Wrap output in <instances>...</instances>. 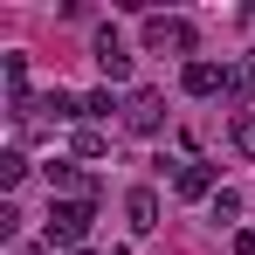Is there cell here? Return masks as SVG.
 I'll list each match as a JSON object with an SVG mask.
<instances>
[{
    "instance_id": "2e32d148",
    "label": "cell",
    "mask_w": 255,
    "mask_h": 255,
    "mask_svg": "<svg viewBox=\"0 0 255 255\" xmlns=\"http://www.w3.org/2000/svg\"><path fill=\"white\" fill-rule=\"evenodd\" d=\"M118 104H111V90H97V97H83V118H111Z\"/></svg>"
},
{
    "instance_id": "9a60e30c",
    "label": "cell",
    "mask_w": 255,
    "mask_h": 255,
    "mask_svg": "<svg viewBox=\"0 0 255 255\" xmlns=\"http://www.w3.org/2000/svg\"><path fill=\"white\" fill-rule=\"evenodd\" d=\"M249 90H255V55L235 69V76H228V97H249Z\"/></svg>"
},
{
    "instance_id": "ba28073f",
    "label": "cell",
    "mask_w": 255,
    "mask_h": 255,
    "mask_svg": "<svg viewBox=\"0 0 255 255\" xmlns=\"http://www.w3.org/2000/svg\"><path fill=\"white\" fill-rule=\"evenodd\" d=\"M228 76H235V69H221V62H207V55H193V62L179 69L186 97H214V90H228Z\"/></svg>"
},
{
    "instance_id": "52a82bcc",
    "label": "cell",
    "mask_w": 255,
    "mask_h": 255,
    "mask_svg": "<svg viewBox=\"0 0 255 255\" xmlns=\"http://www.w3.org/2000/svg\"><path fill=\"white\" fill-rule=\"evenodd\" d=\"M90 55H97V69H104L111 83H125V76H131V55H125V42H118V28H97Z\"/></svg>"
},
{
    "instance_id": "3957f363",
    "label": "cell",
    "mask_w": 255,
    "mask_h": 255,
    "mask_svg": "<svg viewBox=\"0 0 255 255\" xmlns=\"http://www.w3.org/2000/svg\"><path fill=\"white\" fill-rule=\"evenodd\" d=\"M0 76H7V118H21V125H28V118L42 111V104L28 97V55H0Z\"/></svg>"
},
{
    "instance_id": "6da1fadb",
    "label": "cell",
    "mask_w": 255,
    "mask_h": 255,
    "mask_svg": "<svg viewBox=\"0 0 255 255\" xmlns=\"http://www.w3.org/2000/svg\"><path fill=\"white\" fill-rule=\"evenodd\" d=\"M90 221H97V200H55V207H48V249L76 255L83 235H90Z\"/></svg>"
},
{
    "instance_id": "ffe728a7",
    "label": "cell",
    "mask_w": 255,
    "mask_h": 255,
    "mask_svg": "<svg viewBox=\"0 0 255 255\" xmlns=\"http://www.w3.org/2000/svg\"><path fill=\"white\" fill-rule=\"evenodd\" d=\"M76 255H90V249H76Z\"/></svg>"
},
{
    "instance_id": "4fadbf2b",
    "label": "cell",
    "mask_w": 255,
    "mask_h": 255,
    "mask_svg": "<svg viewBox=\"0 0 255 255\" xmlns=\"http://www.w3.org/2000/svg\"><path fill=\"white\" fill-rule=\"evenodd\" d=\"M28 179V159L21 152H0V186H21Z\"/></svg>"
},
{
    "instance_id": "8992f818",
    "label": "cell",
    "mask_w": 255,
    "mask_h": 255,
    "mask_svg": "<svg viewBox=\"0 0 255 255\" xmlns=\"http://www.w3.org/2000/svg\"><path fill=\"white\" fill-rule=\"evenodd\" d=\"M172 193H179V200H214V193H221V186H214V166L207 159H179V166H172Z\"/></svg>"
},
{
    "instance_id": "5bb4252c",
    "label": "cell",
    "mask_w": 255,
    "mask_h": 255,
    "mask_svg": "<svg viewBox=\"0 0 255 255\" xmlns=\"http://www.w3.org/2000/svg\"><path fill=\"white\" fill-rule=\"evenodd\" d=\"M235 214H242V193L221 186V193H214V221H235Z\"/></svg>"
},
{
    "instance_id": "7c38bea8",
    "label": "cell",
    "mask_w": 255,
    "mask_h": 255,
    "mask_svg": "<svg viewBox=\"0 0 255 255\" xmlns=\"http://www.w3.org/2000/svg\"><path fill=\"white\" fill-rule=\"evenodd\" d=\"M228 145H235L242 159H255V111H235V125H228Z\"/></svg>"
},
{
    "instance_id": "7a4b0ae2",
    "label": "cell",
    "mask_w": 255,
    "mask_h": 255,
    "mask_svg": "<svg viewBox=\"0 0 255 255\" xmlns=\"http://www.w3.org/2000/svg\"><path fill=\"white\" fill-rule=\"evenodd\" d=\"M145 48H152V55H193V21H179V14H145Z\"/></svg>"
},
{
    "instance_id": "9c48e42d",
    "label": "cell",
    "mask_w": 255,
    "mask_h": 255,
    "mask_svg": "<svg viewBox=\"0 0 255 255\" xmlns=\"http://www.w3.org/2000/svg\"><path fill=\"white\" fill-rule=\"evenodd\" d=\"M125 221H131V235H152L159 228V193L152 186H131L125 193Z\"/></svg>"
},
{
    "instance_id": "ac0fdd59",
    "label": "cell",
    "mask_w": 255,
    "mask_h": 255,
    "mask_svg": "<svg viewBox=\"0 0 255 255\" xmlns=\"http://www.w3.org/2000/svg\"><path fill=\"white\" fill-rule=\"evenodd\" d=\"M228 255H255V235H235V242H228Z\"/></svg>"
},
{
    "instance_id": "8fae6325",
    "label": "cell",
    "mask_w": 255,
    "mask_h": 255,
    "mask_svg": "<svg viewBox=\"0 0 255 255\" xmlns=\"http://www.w3.org/2000/svg\"><path fill=\"white\" fill-rule=\"evenodd\" d=\"M69 152H76V159H104V152H111V138H104L97 125H76V138H69Z\"/></svg>"
},
{
    "instance_id": "30bf717a",
    "label": "cell",
    "mask_w": 255,
    "mask_h": 255,
    "mask_svg": "<svg viewBox=\"0 0 255 255\" xmlns=\"http://www.w3.org/2000/svg\"><path fill=\"white\" fill-rule=\"evenodd\" d=\"M42 111L55 118V125H83V97H69V90H48V97H42Z\"/></svg>"
},
{
    "instance_id": "5b68a950",
    "label": "cell",
    "mask_w": 255,
    "mask_h": 255,
    "mask_svg": "<svg viewBox=\"0 0 255 255\" xmlns=\"http://www.w3.org/2000/svg\"><path fill=\"white\" fill-rule=\"evenodd\" d=\"M48 193L55 200H97V186H90V172L76 159H48Z\"/></svg>"
},
{
    "instance_id": "277c9868",
    "label": "cell",
    "mask_w": 255,
    "mask_h": 255,
    "mask_svg": "<svg viewBox=\"0 0 255 255\" xmlns=\"http://www.w3.org/2000/svg\"><path fill=\"white\" fill-rule=\"evenodd\" d=\"M125 125L138 131V138L166 131V97H159V90H131V97H125Z\"/></svg>"
},
{
    "instance_id": "e0dca14e",
    "label": "cell",
    "mask_w": 255,
    "mask_h": 255,
    "mask_svg": "<svg viewBox=\"0 0 255 255\" xmlns=\"http://www.w3.org/2000/svg\"><path fill=\"white\" fill-rule=\"evenodd\" d=\"M14 235H21V207L7 200V207H0V242H14Z\"/></svg>"
},
{
    "instance_id": "d6986e66",
    "label": "cell",
    "mask_w": 255,
    "mask_h": 255,
    "mask_svg": "<svg viewBox=\"0 0 255 255\" xmlns=\"http://www.w3.org/2000/svg\"><path fill=\"white\" fill-rule=\"evenodd\" d=\"M21 255H55V249H21Z\"/></svg>"
}]
</instances>
